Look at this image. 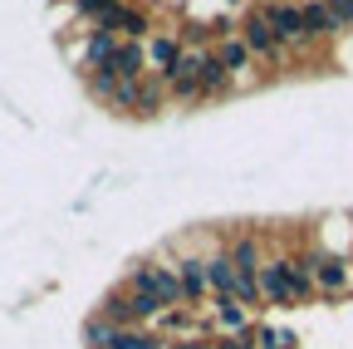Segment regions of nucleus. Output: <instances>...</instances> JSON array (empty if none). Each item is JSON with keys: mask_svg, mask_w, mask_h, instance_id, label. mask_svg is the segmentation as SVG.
<instances>
[{"mask_svg": "<svg viewBox=\"0 0 353 349\" xmlns=\"http://www.w3.org/2000/svg\"><path fill=\"white\" fill-rule=\"evenodd\" d=\"M226 256H231V266H236L241 276H255V271L265 266V241H260V232H236V236L226 241Z\"/></svg>", "mask_w": 353, "mask_h": 349, "instance_id": "6e6552de", "label": "nucleus"}, {"mask_svg": "<svg viewBox=\"0 0 353 349\" xmlns=\"http://www.w3.org/2000/svg\"><path fill=\"white\" fill-rule=\"evenodd\" d=\"M309 281H314V295H343L353 285V261L329 246H309Z\"/></svg>", "mask_w": 353, "mask_h": 349, "instance_id": "f257e3e1", "label": "nucleus"}, {"mask_svg": "<svg viewBox=\"0 0 353 349\" xmlns=\"http://www.w3.org/2000/svg\"><path fill=\"white\" fill-rule=\"evenodd\" d=\"M108 69H113L123 84H138V79H148V50L132 45V39H118V50H113Z\"/></svg>", "mask_w": 353, "mask_h": 349, "instance_id": "1a4fd4ad", "label": "nucleus"}, {"mask_svg": "<svg viewBox=\"0 0 353 349\" xmlns=\"http://www.w3.org/2000/svg\"><path fill=\"white\" fill-rule=\"evenodd\" d=\"M241 45L250 50V59H265V64H280L285 59V50H280V39H275V30H270V15H265V6H250L245 15H241Z\"/></svg>", "mask_w": 353, "mask_h": 349, "instance_id": "f03ea898", "label": "nucleus"}, {"mask_svg": "<svg viewBox=\"0 0 353 349\" xmlns=\"http://www.w3.org/2000/svg\"><path fill=\"white\" fill-rule=\"evenodd\" d=\"M167 104H172V99H167V84H162L157 74H148V79L138 84V113H132V118H157Z\"/></svg>", "mask_w": 353, "mask_h": 349, "instance_id": "4468645a", "label": "nucleus"}, {"mask_svg": "<svg viewBox=\"0 0 353 349\" xmlns=\"http://www.w3.org/2000/svg\"><path fill=\"white\" fill-rule=\"evenodd\" d=\"M132 6H138V0H132Z\"/></svg>", "mask_w": 353, "mask_h": 349, "instance_id": "4be33fe9", "label": "nucleus"}, {"mask_svg": "<svg viewBox=\"0 0 353 349\" xmlns=\"http://www.w3.org/2000/svg\"><path fill=\"white\" fill-rule=\"evenodd\" d=\"M299 20H304V39H309V45H319V39H334V35H339L334 15L324 10V0H304V6H299Z\"/></svg>", "mask_w": 353, "mask_h": 349, "instance_id": "f8f14e48", "label": "nucleus"}, {"mask_svg": "<svg viewBox=\"0 0 353 349\" xmlns=\"http://www.w3.org/2000/svg\"><path fill=\"white\" fill-rule=\"evenodd\" d=\"M211 349H255L250 334H211Z\"/></svg>", "mask_w": 353, "mask_h": 349, "instance_id": "6ab92c4d", "label": "nucleus"}, {"mask_svg": "<svg viewBox=\"0 0 353 349\" xmlns=\"http://www.w3.org/2000/svg\"><path fill=\"white\" fill-rule=\"evenodd\" d=\"M167 349H211V334L206 339H167Z\"/></svg>", "mask_w": 353, "mask_h": 349, "instance_id": "aec40b11", "label": "nucleus"}, {"mask_svg": "<svg viewBox=\"0 0 353 349\" xmlns=\"http://www.w3.org/2000/svg\"><path fill=\"white\" fill-rule=\"evenodd\" d=\"M176 281H182V300L192 305V310H201V300H211L206 256H176Z\"/></svg>", "mask_w": 353, "mask_h": 349, "instance_id": "423d86ee", "label": "nucleus"}, {"mask_svg": "<svg viewBox=\"0 0 353 349\" xmlns=\"http://www.w3.org/2000/svg\"><path fill=\"white\" fill-rule=\"evenodd\" d=\"M260 281V300L265 305H290V261L285 256H265V266L255 271Z\"/></svg>", "mask_w": 353, "mask_h": 349, "instance_id": "39448f33", "label": "nucleus"}, {"mask_svg": "<svg viewBox=\"0 0 353 349\" xmlns=\"http://www.w3.org/2000/svg\"><path fill=\"white\" fill-rule=\"evenodd\" d=\"M113 339H118V325H108L103 315H88L79 325V344L83 349H113Z\"/></svg>", "mask_w": 353, "mask_h": 349, "instance_id": "dca6fc26", "label": "nucleus"}, {"mask_svg": "<svg viewBox=\"0 0 353 349\" xmlns=\"http://www.w3.org/2000/svg\"><path fill=\"white\" fill-rule=\"evenodd\" d=\"M113 349H167V339L157 330H118Z\"/></svg>", "mask_w": 353, "mask_h": 349, "instance_id": "f3484780", "label": "nucleus"}, {"mask_svg": "<svg viewBox=\"0 0 353 349\" xmlns=\"http://www.w3.org/2000/svg\"><path fill=\"white\" fill-rule=\"evenodd\" d=\"M206 310H211V320H216L221 334H250V325H255V315L245 310L241 300H231V295H211Z\"/></svg>", "mask_w": 353, "mask_h": 349, "instance_id": "0eeeda50", "label": "nucleus"}, {"mask_svg": "<svg viewBox=\"0 0 353 349\" xmlns=\"http://www.w3.org/2000/svg\"><path fill=\"white\" fill-rule=\"evenodd\" d=\"M196 84H201V104H206V99H226V94L236 89L231 74H226V64L216 59V50L201 55V74H196Z\"/></svg>", "mask_w": 353, "mask_h": 349, "instance_id": "9b49d317", "label": "nucleus"}, {"mask_svg": "<svg viewBox=\"0 0 353 349\" xmlns=\"http://www.w3.org/2000/svg\"><path fill=\"white\" fill-rule=\"evenodd\" d=\"M216 59L226 64V74H231V84H245L250 79V69H255V59H250V50L241 45V35H226V39H216Z\"/></svg>", "mask_w": 353, "mask_h": 349, "instance_id": "9d476101", "label": "nucleus"}, {"mask_svg": "<svg viewBox=\"0 0 353 349\" xmlns=\"http://www.w3.org/2000/svg\"><path fill=\"white\" fill-rule=\"evenodd\" d=\"M236 281H241V271L231 266L226 246L211 251V256H206V285H211V295H231V290H236Z\"/></svg>", "mask_w": 353, "mask_h": 349, "instance_id": "ddd939ff", "label": "nucleus"}, {"mask_svg": "<svg viewBox=\"0 0 353 349\" xmlns=\"http://www.w3.org/2000/svg\"><path fill=\"white\" fill-rule=\"evenodd\" d=\"M324 10L334 15L339 35H343V30H353V0H324Z\"/></svg>", "mask_w": 353, "mask_h": 349, "instance_id": "a211bd4d", "label": "nucleus"}, {"mask_svg": "<svg viewBox=\"0 0 353 349\" xmlns=\"http://www.w3.org/2000/svg\"><path fill=\"white\" fill-rule=\"evenodd\" d=\"M265 15H270V30H275V39H280L285 55H309V50H314L304 39V20H299L294 0H265Z\"/></svg>", "mask_w": 353, "mask_h": 349, "instance_id": "7ed1b4c3", "label": "nucleus"}, {"mask_svg": "<svg viewBox=\"0 0 353 349\" xmlns=\"http://www.w3.org/2000/svg\"><path fill=\"white\" fill-rule=\"evenodd\" d=\"M118 74L103 64V69H88L83 74V94H88V104H99V109H108V99H113V89H118Z\"/></svg>", "mask_w": 353, "mask_h": 349, "instance_id": "2eb2a0df", "label": "nucleus"}, {"mask_svg": "<svg viewBox=\"0 0 353 349\" xmlns=\"http://www.w3.org/2000/svg\"><path fill=\"white\" fill-rule=\"evenodd\" d=\"M231 6H241V0H231Z\"/></svg>", "mask_w": 353, "mask_h": 349, "instance_id": "412c9836", "label": "nucleus"}, {"mask_svg": "<svg viewBox=\"0 0 353 349\" xmlns=\"http://www.w3.org/2000/svg\"><path fill=\"white\" fill-rule=\"evenodd\" d=\"M148 74H157V79H167L172 69H176V59H182V35H176V30H152L148 35Z\"/></svg>", "mask_w": 353, "mask_h": 349, "instance_id": "20e7f679", "label": "nucleus"}]
</instances>
